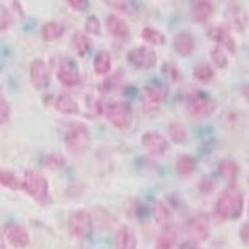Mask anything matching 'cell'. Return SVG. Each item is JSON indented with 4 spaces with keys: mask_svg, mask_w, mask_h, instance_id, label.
I'll use <instances>...</instances> for the list:
<instances>
[{
    "mask_svg": "<svg viewBox=\"0 0 249 249\" xmlns=\"http://www.w3.org/2000/svg\"><path fill=\"white\" fill-rule=\"evenodd\" d=\"M244 209V196L234 185H229L220 194L214 206L215 214L222 220H236Z\"/></svg>",
    "mask_w": 249,
    "mask_h": 249,
    "instance_id": "1",
    "label": "cell"
},
{
    "mask_svg": "<svg viewBox=\"0 0 249 249\" xmlns=\"http://www.w3.org/2000/svg\"><path fill=\"white\" fill-rule=\"evenodd\" d=\"M22 189H23L30 197L41 205H46L50 201V187L49 182L45 178V175L35 171L29 170L26 171L22 179Z\"/></svg>",
    "mask_w": 249,
    "mask_h": 249,
    "instance_id": "2",
    "label": "cell"
},
{
    "mask_svg": "<svg viewBox=\"0 0 249 249\" xmlns=\"http://www.w3.org/2000/svg\"><path fill=\"white\" fill-rule=\"evenodd\" d=\"M68 231L71 237L84 240L92 234L93 218L87 210H75L68 218Z\"/></svg>",
    "mask_w": 249,
    "mask_h": 249,
    "instance_id": "3",
    "label": "cell"
},
{
    "mask_svg": "<svg viewBox=\"0 0 249 249\" xmlns=\"http://www.w3.org/2000/svg\"><path fill=\"white\" fill-rule=\"evenodd\" d=\"M90 142V132L84 124H73L65 133V145L71 154H82Z\"/></svg>",
    "mask_w": 249,
    "mask_h": 249,
    "instance_id": "4",
    "label": "cell"
},
{
    "mask_svg": "<svg viewBox=\"0 0 249 249\" xmlns=\"http://www.w3.org/2000/svg\"><path fill=\"white\" fill-rule=\"evenodd\" d=\"M217 104L203 92H194L187 99V112L194 119H205L215 112Z\"/></svg>",
    "mask_w": 249,
    "mask_h": 249,
    "instance_id": "5",
    "label": "cell"
},
{
    "mask_svg": "<svg viewBox=\"0 0 249 249\" xmlns=\"http://www.w3.org/2000/svg\"><path fill=\"white\" fill-rule=\"evenodd\" d=\"M105 115L108 122L115 128L125 129L131 125L133 120V113L131 107L125 101H113L107 107Z\"/></svg>",
    "mask_w": 249,
    "mask_h": 249,
    "instance_id": "6",
    "label": "cell"
},
{
    "mask_svg": "<svg viewBox=\"0 0 249 249\" xmlns=\"http://www.w3.org/2000/svg\"><path fill=\"white\" fill-rule=\"evenodd\" d=\"M127 61L136 69H152L157 65V53L150 46H138L128 53Z\"/></svg>",
    "mask_w": 249,
    "mask_h": 249,
    "instance_id": "7",
    "label": "cell"
},
{
    "mask_svg": "<svg viewBox=\"0 0 249 249\" xmlns=\"http://www.w3.org/2000/svg\"><path fill=\"white\" fill-rule=\"evenodd\" d=\"M186 231L189 237L194 243H203L210 237V222H209L208 215L196 214L191 217L186 224Z\"/></svg>",
    "mask_w": 249,
    "mask_h": 249,
    "instance_id": "8",
    "label": "cell"
},
{
    "mask_svg": "<svg viewBox=\"0 0 249 249\" xmlns=\"http://www.w3.org/2000/svg\"><path fill=\"white\" fill-rule=\"evenodd\" d=\"M140 143L144 147V150L155 157H162L170 150L168 140L157 131H145L140 138Z\"/></svg>",
    "mask_w": 249,
    "mask_h": 249,
    "instance_id": "9",
    "label": "cell"
},
{
    "mask_svg": "<svg viewBox=\"0 0 249 249\" xmlns=\"http://www.w3.org/2000/svg\"><path fill=\"white\" fill-rule=\"evenodd\" d=\"M57 78L64 87L73 88L80 82V69L71 58H65L57 70Z\"/></svg>",
    "mask_w": 249,
    "mask_h": 249,
    "instance_id": "10",
    "label": "cell"
},
{
    "mask_svg": "<svg viewBox=\"0 0 249 249\" xmlns=\"http://www.w3.org/2000/svg\"><path fill=\"white\" fill-rule=\"evenodd\" d=\"M208 36L214 42L215 45L224 47L226 52L232 53L234 54L236 53V42H234V38L231 34V31L228 27H224V26H210L206 31Z\"/></svg>",
    "mask_w": 249,
    "mask_h": 249,
    "instance_id": "11",
    "label": "cell"
},
{
    "mask_svg": "<svg viewBox=\"0 0 249 249\" xmlns=\"http://www.w3.org/2000/svg\"><path fill=\"white\" fill-rule=\"evenodd\" d=\"M4 237L14 248L24 249L30 245L29 233L18 224H10L4 228Z\"/></svg>",
    "mask_w": 249,
    "mask_h": 249,
    "instance_id": "12",
    "label": "cell"
},
{
    "mask_svg": "<svg viewBox=\"0 0 249 249\" xmlns=\"http://www.w3.org/2000/svg\"><path fill=\"white\" fill-rule=\"evenodd\" d=\"M49 81V69L42 58H35L30 64V82L36 89L46 87Z\"/></svg>",
    "mask_w": 249,
    "mask_h": 249,
    "instance_id": "13",
    "label": "cell"
},
{
    "mask_svg": "<svg viewBox=\"0 0 249 249\" xmlns=\"http://www.w3.org/2000/svg\"><path fill=\"white\" fill-rule=\"evenodd\" d=\"M196 38L189 31H180L174 36L173 41V49L180 57H189L196 50Z\"/></svg>",
    "mask_w": 249,
    "mask_h": 249,
    "instance_id": "14",
    "label": "cell"
},
{
    "mask_svg": "<svg viewBox=\"0 0 249 249\" xmlns=\"http://www.w3.org/2000/svg\"><path fill=\"white\" fill-rule=\"evenodd\" d=\"M107 29L112 36H115L117 39L125 41L129 38L131 31H129V26L123 18L117 17L115 14H110L107 18Z\"/></svg>",
    "mask_w": 249,
    "mask_h": 249,
    "instance_id": "15",
    "label": "cell"
},
{
    "mask_svg": "<svg viewBox=\"0 0 249 249\" xmlns=\"http://www.w3.org/2000/svg\"><path fill=\"white\" fill-rule=\"evenodd\" d=\"M214 6L212 0H196L191 7V18L196 23H205L213 15Z\"/></svg>",
    "mask_w": 249,
    "mask_h": 249,
    "instance_id": "16",
    "label": "cell"
},
{
    "mask_svg": "<svg viewBox=\"0 0 249 249\" xmlns=\"http://www.w3.org/2000/svg\"><path fill=\"white\" fill-rule=\"evenodd\" d=\"M115 249H138V237L131 228L122 226L115 236Z\"/></svg>",
    "mask_w": 249,
    "mask_h": 249,
    "instance_id": "17",
    "label": "cell"
},
{
    "mask_svg": "<svg viewBox=\"0 0 249 249\" xmlns=\"http://www.w3.org/2000/svg\"><path fill=\"white\" fill-rule=\"evenodd\" d=\"M166 97H167V88L160 82L152 81L144 87V99L147 103L158 105L163 103Z\"/></svg>",
    "mask_w": 249,
    "mask_h": 249,
    "instance_id": "18",
    "label": "cell"
},
{
    "mask_svg": "<svg viewBox=\"0 0 249 249\" xmlns=\"http://www.w3.org/2000/svg\"><path fill=\"white\" fill-rule=\"evenodd\" d=\"M177 244H178L177 229L170 224L163 226L162 232L159 233L157 238V249H177Z\"/></svg>",
    "mask_w": 249,
    "mask_h": 249,
    "instance_id": "19",
    "label": "cell"
},
{
    "mask_svg": "<svg viewBox=\"0 0 249 249\" xmlns=\"http://www.w3.org/2000/svg\"><path fill=\"white\" fill-rule=\"evenodd\" d=\"M54 108L61 112V113H64V115H75L80 108H78V104L75 103V100L69 96V94H59L55 97L54 100Z\"/></svg>",
    "mask_w": 249,
    "mask_h": 249,
    "instance_id": "20",
    "label": "cell"
},
{
    "mask_svg": "<svg viewBox=\"0 0 249 249\" xmlns=\"http://www.w3.org/2000/svg\"><path fill=\"white\" fill-rule=\"evenodd\" d=\"M226 20L231 27L237 31H243L247 23V17L245 12L238 6H231L226 10Z\"/></svg>",
    "mask_w": 249,
    "mask_h": 249,
    "instance_id": "21",
    "label": "cell"
},
{
    "mask_svg": "<svg viewBox=\"0 0 249 249\" xmlns=\"http://www.w3.org/2000/svg\"><path fill=\"white\" fill-rule=\"evenodd\" d=\"M65 33V26L59 22H47L42 26L41 36L45 42H54L59 39Z\"/></svg>",
    "mask_w": 249,
    "mask_h": 249,
    "instance_id": "22",
    "label": "cell"
},
{
    "mask_svg": "<svg viewBox=\"0 0 249 249\" xmlns=\"http://www.w3.org/2000/svg\"><path fill=\"white\" fill-rule=\"evenodd\" d=\"M93 69L96 71V74H108L112 69V58H110L109 53L107 50H100L93 59Z\"/></svg>",
    "mask_w": 249,
    "mask_h": 249,
    "instance_id": "23",
    "label": "cell"
},
{
    "mask_svg": "<svg viewBox=\"0 0 249 249\" xmlns=\"http://www.w3.org/2000/svg\"><path fill=\"white\" fill-rule=\"evenodd\" d=\"M175 168H177V173L179 175H182V177H189V175H191L196 171V168H197V160H196V158L191 157V155L182 154L177 159Z\"/></svg>",
    "mask_w": 249,
    "mask_h": 249,
    "instance_id": "24",
    "label": "cell"
},
{
    "mask_svg": "<svg viewBox=\"0 0 249 249\" xmlns=\"http://www.w3.org/2000/svg\"><path fill=\"white\" fill-rule=\"evenodd\" d=\"M218 170H220V174L222 175V178L225 180H228L231 185H234V182L237 179L238 175V166L237 163L232 160V159H224L222 162L220 163L218 166Z\"/></svg>",
    "mask_w": 249,
    "mask_h": 249,
    "instance_id": "25",
    "label": "cell"
},
{
    "mask_svg": "<svg viewBox=\"0 0 249 249\" xmlns=\"http://www.w3.org/2000/svg\"><path fill=\"white\" fill-rule=\"evenodd\" d=\"M140 35L151 46H162V45L166 43V36H164L162 31H159L155 27H151V26H147V27L142 30Z\"/></svg>",
    "mask_w": 249,
    "mask_h": 249,
    "instance_id": "26",
    "label": "cell"
},
{
    "mask_svg": "<svg viewBox=\"0 0 249 249\" xmlns=\"http://www.w3.org/2000/svg\"><path fill=\"white\" fill-rule=\"evenodd\" d=\"M71 43H73V47H74L75 53L80 55V57H85L90 47H92V42H90V38L85 33H75L73 35V39H71Z\"/></svg>",
    "mask_w": 249,
    "mask_h": 249,
    "instance_id": "27",
    "label": "cell"
},
{
    "mask_svg": "<svg viewBox=\"0 0 249 249\" xmlns=\"http://www.w3.org/2000/svg\"><path fill=\"white\" fill-rule=\"evenodd\" d=\"M167 132L170 139L173 140L175 144H182L187 139V131H186L185 125L179 122L170 123L168 124Z\"/></svg>",
    "mask_w": 249,
    "mask_h": 249,
    "instance_id": "28",
    "label": "cell"
},
{
    "mask_svg": "<svg viewBox=\"0 0 249 249\" xmlns=\"http://www.w3.org/2000/svg\"><path fill=\"white\" fill-rule=\"evenodd\" d=\"M0 183L10 190H19L22 189V179L8 170H1L0 173Z\"/></svg>",
    "mask_w": 249,
    "mask_h": 249,
    "instance_id": "29",
    "label": "cell"
},
{
    "mask_svg": "<svg viewBox=\"0 0 249 249\" xmlns=\"http://www.w3.org/2000/svg\"><path fill=\"white\" fill-rule=\"evenodd\" d=\"M210 58L213 61L215 68L218 69H226L228 65H229V61H228V54H226V50L224 47L215 45L212 50H210Z\"/></svg>",
    "mask_w": 249,
    "mask_h": 249,
    "instance_id": "30",
    "label": "cell"
},
{
    "mask_svg": "<svg viewBox=\"0 0 249 249\" xmlns=\"http://www.w3.org/2000/svg\"><path fill=\"white\" fill-rule=\"evenodd\" d=\"M193 75H194V78L198 80L199 82L206 84V82L213 80V77H214V70H213V68L209 64H199L194 68V70H193Z\"/></svg>",
    "mask_w": 249,
    "mask_h": 249,
    "instance_id": "31",
    "label": "cell"
},
{
    "mask_svg": "<svg viewBox=\"0 0 249 249\" xmlns=\"http://www.w3.org/2000/svg\"><path fill=\"white\" fill-rule=\"evenodd\" d=\"M154 215H155V220L160 224V225H167L171 213H170V209L164 205L163 202H158L154 208Z\"/></svg>",
    "mask_w": 249,
    "mask_h": 249,
    "instance_id": "32",
    "label": "cell"
},
{
    "mask_svg": "<svg viewBox=\"0 0 249 249\" xmlns=\"http://www.w3.org/2000/svg\"><path fill=\"white\" fill-rule=\"evenodd\" d=\"M11 119V107L3 96L0 97V124L4 125Z\"/></svg>",
    "mask_w": 249,
    "mask_h": 249,
    "instance_id": "33",
    "label": "cell"
},
{
    "mask_svg": "<svg viewBox=\"0 0 249 249\" xmlns=\"http://www.w3.org/2000/svg\"><path fill=\"white\" fill-rule=\"evenodd\" d=\"M85 31L90 35H99L101 31V24L96 17H89L85 22Z\"/></svg>",
    "mask_w": 249,
    "mask_h": 249,
    "instance_id": "34",
    "label": "cell"
},
{
    "mask_svg": "<svg viewBox=\"0 0 249 249\" xmlns=\"http://www.w3.org/2000/svg\"><path fill=\"white\" fill-rule=\"evenodd\" d=\"M12 24V15L11 12L7 10L6 7H1L0 10V30L6 31L10 29V26Z\"/></svg>",
    "mask_w": 249,
    "mask_h": 249,
    "instance_id": "35",
    "label": "cell"
},
{
    "mask_svg": "<svg viewBox=\"0 0 249 249\" xmlns=\"http://www.w3.org/2000/svg\"><path fill=\"white\" fill-rule=\"evenodd\" d=\"M164 71H166V74H167L174 82H178L180 80L179 70H178V68L174 66V65H171V64L163 65V73H164Z\"/></svg>",
    "mask_w": 249,
    "mask_h": 249,
    "instance_id": "36",
    "label": "cell"
},
{
    "mask_svg": "<svg viewBox=\"0 0 249 249\" xmlns=\"http://www.w3.org/2000/svg\"><path fill=\"white\" fill-rule=\"evenodd\" d=\"M68 4H69L74 11L82 12L87 11L89 8V0H68Z\"/></svg>",
    "mask_w": 249,
    "mask_h": 249,
    "instance_id": "37",
    "label": "cell"
},
{
    "mask_svg": "<svg viewBox=\"0 0 249 249\" xmlns=\"http://www.w3.org/2000/svg\"><path fill=\"white\" fill-rule=\"evenodd\" d=\"M240 240L243 241L245 245H249V222L243 224V226L240 228Z\"/></svg>",
    "mask_w": 249,
    "mask_h": 249,
    "instance_id": "38",
    "label": "cell"
},
{
    "mask_svg": "<svg viewBox=\"0 0 249 249\" xmlns=\"http://www.w3.org/2000/svg\"><path fill=\"white\" fill-rule=\"evenodd\" d=\"M241 94H243L244 99L249 103V82H247L243 87V89H241Z\"/></svg>",
    "mask_w": 249,
    "mask_h": 249,
    "instance_id": "39",
    "label": "cell"
},
{
    "mask_svg": "<svg viewBox=\"0 0 249 249\" xmlns=\"http://www.w3.org/2000/svg\"><path fill=\"white\" fill-rule=\"evenodd\" d=\"M187 249H201V248H198L197 245L194 244V245H189V247H187Z\"/></svg>",
    "mask_w": 249,
    "mask_h": 249,
    "instance_id": "40",
    "label": "cell"
},
{
    "mask_svg": "<svg viewBox=\"0 0 249 249\" xmlns=\"http://www.w3.org/2000/svg\"><path fill=\"white\" fill-rule=\"evenodd\" d=\"M248 213H249V203H248Z\"/></svg>",
    "mask_w": 249,
    "mask_h": 249,
    "instance_id": "41",
    "label": "cell"
}]
</instances>
